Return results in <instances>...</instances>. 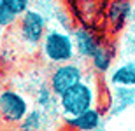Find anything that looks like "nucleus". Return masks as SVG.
Instances as JSON below:
<instances>
[{
	"instance_id": "f257e3e1",
	"label": "nucleus",
	"mask_w": 135,
	"mask_h": 131,
	"mask_svg": "<svg viewBox=\"0 0 135 131\" xmlns=\"http://www.w3.org/2000/svg\"><path fill=\"white\" fill-rule=\"evenodd\" d=\"M40 53L51 65L74 61V58L77 56L72 35L58 28H51L46 32L44 39L40 42Z\"/></svg>"
},
{
	"instance_id": "f03ea898",
	"label": "nucleus",
	"mask_w": 135,
	"mask_h": 131,
	"mask_svg": "<svg viewBox=\"0 0 135 131\" xmlns=\"http://www.w3.org/2000/svg\"><path fill=\"white\" fill-rule=\"evenodd\" d=\"M95 103H97L95 86L86 82L84 79L58 96V107H60L63 117L75 116V114H81L84 110H90L95 107Z\"/></svg>"
},
{
	"instance_id": "7ed1b4c3",
	"label": "nucleus",
	"mask_w": 135,
	"mask_h": 131,
	"mask_svg": "<svg viewBox=\"0 0 135 131\" xmlns=\"http://www.w3.org/2000/svg\"><path fill=\"white\" fill-rule=\"evenodd\" d=\"M30 112L26 96L20 91L5 87L0 89V122L5 126H18Z\"/></svg>"
},
{
	"instance_id": "20e7f679",
	"label": "nucleus",
	"mask_w": 135,
	"mask_h": 131,
	"mask_svg": "<svg viewBox=\"0 0 135 131\" xmlns=\"http://www.w3.org/2000/svg\"><path fill=\"white\" fill-rule=\"evenodd\" d=\"M16 26H18V33H20L21 40L30 47L40 45L46 32H47L46 16L35 9H28L26 12H23L16 23Z\"/></svg>"
},
{
	"instance_id": "39448f33",
	"label": "nucleus",
	"mask_w": 135,
	"mask_h": 131,
	"mask_svg": "<svg viewBox=\"0 0 135 131\" xmlns=\"http://www.w3.org/2000/svg\"><path fill=\"white\" fill-rule=\"evenodd\" d=\"M83 79H84L83 66L75 61H67V63H60V65L53 66L49 75V87L55 93V96H60L61 93H65L69 87L81 82Z\"/></svg>"
},
{
	"instance_id": "423d86ee",
	"label": "nucleus",
	"mask_w": 135,
	"mask_h": 131,
	"mask_svg": "<svg viewBox=\"0 0 135 131\" xmlns=\"http://www.w3.org/2000/svg\"><path fill=\"white\" fill-rule=\"evenodd\" d=\"M130 16H132L130 0H109V4L105 7V21L112 30L110 33H119L126 26Z\"/></svg>"
},
{
	"instance_id": "0eeeda50",
	"label": "nucleus",
	"mask_w": 135,
	"mask_h": 131,
	"mask_svg": "<svg viewBox=\"0 0 135 131\" xmlns=\"http://www.w3.org/2000/svg\"><path fill=\"white\" fill-rule=\"evenodd\" d=\"M63 119H65V128L70 131H98L104 121V112L93 107L90 110L63 117Z\"/></svg>"
},
{
	"instance_id": "6e6552de",
	"label": "nucleus",
	"mask_w": 135,
	"mask_h": 131,
	"mask_svg": "<svg viewBox=\"0 0 135 131\" xmlns=\"http://www.w3.org/2000/svg\"><path fill=\"white\" fill-rule=\"evenodd\" d=\"M72 39H74L77 56L84 58V60H90L91 56L95 54V51L98 49V45L102 42L100 37L93 30H90L88 26H77L72 32Z\"/></svg>"
},
{
	"instance_id": "1a4fd4ad",
	"label": "nucleus",
	"mask_w": 135,
	"mask_h": 131,
	"mask_svg": "<svg viewBox=\"0 0 135 131\" xmlns=\"http://www.w3.org/2000/svg\"><path fill=\"white\" fill-rule=\"evenodd\" d=\"M135 105V86H114L110 89V100L107 114L112 117L121 116Z\"/></svg>"
},
{
	"instance_id": "9d476101",
	"label": "nucleus",
	"mask_w": 135,
	"mask_h": 131,
	"mask_svg": "<svg viewBox=\"0 0 135 131\" xmlns=\"http://www.w3.org/2000/svg\"><path fill=\"white\" fill-rule=\"evenodd\" d=\"M114 44H110L107 40H102L98 49L95 51V54L91 56L90 60V65H91V70L98 74V75H105L110 72V66H112V61H114Z\"/></svg>"
},
{
	"instance_id": "9b49d317",
	"label": "nucleus",
	"mask_w": 135,
	"mask_h": 131,
	"mask_svg": "<svg viewBox=\"0 0 135 131\" xmlns=\"http://www.w3.org/2000/svg\"><path fill=\"white\" fill-rule=\"evenodd\" d=\"M109 82L112 86H135V60L121 63L109 72Z\"/></svg>"
},
{
	"instance_id": "f8f14e48",
	"label": "nucleus",
	"mask_w": 135,
	"mask_h": 131,
	"mask_svg": "<svg viewBox=\"0 0 135 131\" xmlns=\"http://www.w3.org/2000/svg\"><path fill=\"white\" fill-rule=\"evenodd\" d=\"M46 114L44 108H33L25 116V119L18 124V131H40L42 129V124H44Z\"/></svg>"
},
{
	"instance_id": "ddd939ff",
	"label": "nucleus",
	"mask_w": 135,
	"mask_h": 131,
	"mask_svg": "<svg viewBox=\"0 0 135 131\" xmlns=\"http://www.w3.org/2000/svg\"><path fill=\"white\" fill-rule=\"evenodd\" d=\"M37 105L40 107V108H49V107L55 105V101H58V96H55V93L51 91L49 86H42L39 89V93H37Z\"/></svg>"
},
{
	"instance_id": "4468645a",
	"label": "nucleus",
	"mask_w": 135,
	"mask_h": 131,
	"mask_svg": "<svg viewBox=\"0 0 135 131\" xmlns=\"http://www.w3.org/2000/svg\"><path fill=\"white\" fill-rule=\"evenodd\" d=\"M18 19H20V16L0 2V28H12L16 26Z\"/></svg>"
},
{
	"instance_id": "2eb2a0df",
	"label": "nucleus",
	"mask_w": 135,
	"mask_h": 131,
	"mask_svg": "<svg viewBox=\"0 0 135 131\" xmlns=\"http://www.w3.org/2000/svg\"><path fill=\"white\" fill-rule=\"evenodd\" d=\"M4 5H7L11 11H14L18 16H21L23 12L30 9V0H0Z\"/></svg>"
},
{
	"instance_id": "dca6fc26",
	"label": "nucleus",
	"mask_w": 135,
	"mask_h": 131,
	"mask_svg": "<svg viewBox=\"0 0 135 131\" xmlns=\"http://www.w3.org/2000/svg\"><path fill=\"white\" fill-rule=\"evenodd\" d=\"M0 131H12V129H0Z\"/></svg>"
}]
</instances>
